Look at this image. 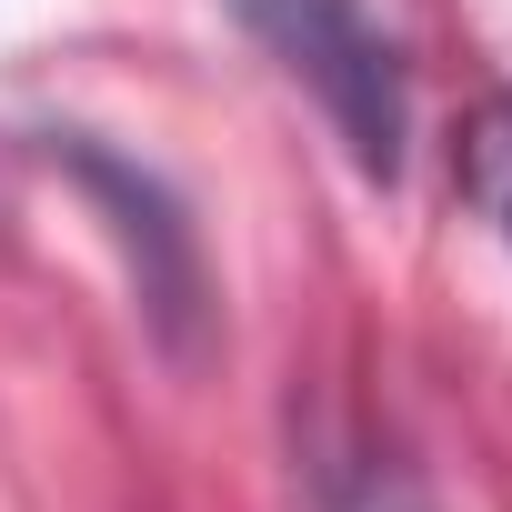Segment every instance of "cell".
<instances>
[{
  "label": "cell",
  "mask_w": 512,
  "mask_h": 512,
  "mask_svg": "<svg viewBox=\"0 0 512 512\" xmlns=\"http://www.w3.org/2000/svg\"><path fill=\"white\" fill-rule=\"evenodd\" d=\"M312 502H322V512H442V502L412 482V462L382 452V442H332V452L312 462Z\"/></svg>",
  "instance_id": "3"
},
{
  "label": "cell",
  "mask_w": 512,
  "mask_h": 512,
  "mask_svg": "<svg viewBox=\"0 0 512 512\" xmlns=\"http://www.w3.org/2000/svg\"><path fill=\"white\" fill-rule=\"evenodd\" d=\"M231 21L332 111V131H342L362 181H402V161H412V81H402V51L372 31L362 0H231Z\"/></svg>",
  "instance_id": "1"
},
{
  "label": "cell",
  "mask_w": 512,
  "mask_h": 512,
  "mask_svg": "<svg viewBox=\"0 0 512 512\" xmlns=\"http://www.w3.org/2000/svg\"><path fill=\"white\" fill-rule=\"evenodd\" d=\"M462 201L482 211V231L512 251V101H482L462 121Z\"/></svg>",
  "instance_id": "4"
},
{
  "label": "cell",
  "mask_w": 512,
  "mask_h": 512,
  "mask_svg": "<svg viewBox=\"0 0 512 512\" xmlns=\"http://www.w3.org/2000/svg\"><path fill=\"white\" fill-rule=\"evenodd\" d=\"M71 171L121 211V241H131V262H141V302H151V322L171 332V342H191V312H201V262H191V221L171 211V191L151 181V171H131V161H111V151H91V141H71Z\"/></svg>",
  "instance_id": "2"
}]
</instances>
